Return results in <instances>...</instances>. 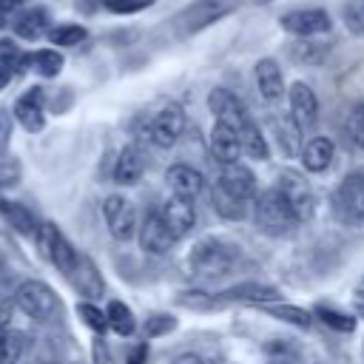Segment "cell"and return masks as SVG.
<instances>
[{
    "label": "cell",
    "instance_id": "36",
    "mask_svg": "<svg viewBox=\"0 0 364 364\" xmlns=\"http://www.w3.org/2000/svg\"><path fill=\"white\" fill-rule=\"evenodd\" d=\"M85 34L88 31L82 26H77V23H63V26H51L48 28V40L54 46H77V43L85 40Z\"/></svg>",
    "mask_w": 364,
    "mask_h": 364
},
{
    "label": "cell",
    "instance_id": "47",
    "mask_svg": "<svg viewBox=\"0 0 364 364\" xmlns=\"http://www.w3.org/2000/svg\"><path fill=\"white\" fill-rule=\"evenodd\" d=\"M11 316H14V301H0V336L11 330Z\"/></svg>",
    "mask_w": 364,
    "mask_h": 364
},
{
    "label": "cell",
    "instance_id": "52",
    "mask_svg": "<svg viewBox=\"0 0 364 364\" xmlns=\"http://www.w3.org/2000/svg\"><path fill=\"white\" fill-rule=\"evenodd\" d=\"M270 364H290V358H273Z\"/></svg>",
    "mask_w": 364,
    "mask_h": 364
},
{
    "label": "cell",
    "instance_id": "5",
    "mask_svg": "<svg viewBox=\"0 0 364 364\" xmlns=\"http://www.w3.org/2000/svg\"><path fill=\"white\" fill-rule=\"evenodd\" d=\"M333 210L347 225H364V171L341 179V185L333 191Z\"/></svg>",
    "mask_w": 364,
    "mask_h": 364
},
{
    "label": "cell",
    "instance_id": "33",
    "mask_svg": "<svg viewBox=\"0 0 364 364\" xmlns=\"http://www.w3.org/2000/svg\"><path fill=\"white\" fill-rule=\"evenodd\" d=\"M28 65H31L40 77H57V74L63 71V54L54 51V48H43V51L28 54Z\"/></svg>",
    "mask_w": 364,
    "mask_h": 364
},
{
    "label": "cell",
    "instance_id": "9",
    "mask_svg": "<svg viewBox=\"0 0 364 364\" xmlns=\"http://www.w3.org/2000/svg\"><path fill=\"white\" fill-rule=\"evenodd\" d=\"M279 26L293 37H321L333 28V20L324 9H293L282 14Z\"/></svg>",
    "mask_w": 364,
    "mask_h": 364
},
{
    "label": "cell",
    "instance_id": "30",
    "mask_svg": "<svg viewBox=\"0 0 364 364\" xmlns=\"http://www.w3.org/2000/svg\"><path fill=\"white\" fill-rule=\"evenodd\" d=\"M176 304L185 307V310H193V313H210V310H219L225 307V301L213 293H205V290H182L176 296Z\"/></svg>",
    "mask_w": 364,
    "mask_h": 364
},
{
    "label": "cell",
    "instance_id": "10",
    "mask_svg": "<svg viewBox=\"0 0 364 364\" xmlns=\"http://www.w3.org/2000/svg\"><path fill=\"white\" fill-rule=\"evenodd\" d=\"M102 216H105V225H108V233L117 239V242H128L136 236V210L134 205L119 196V193H111L105 202H102Z\"/></svg>",
    "mask_w": 364,
    "mask_h": 364
},
{
    "label": "cell",
    "instance_id": "39",
    "mask_svg": "<svg viewBox=\"0 0 364 364\" xmlns=\"http://www.w3.org/2000/svg\"><path fill=\"white\" fill-rule=\"evenodd\" d=\"M344 131H347L350 142L364 151V102L350 111V117H347V122H344Z\"/></svg>",
    "mask_w": 364,
    "mask_h": 364
},
{
    "label": "cell",
    "instance_id": "45",
    "mask_svg": "<svg viewBox=\"0 0 364 364\" xmlns=\"http://www.w3.org/2000/svg\"><path fill=\"white\" fill-rule=\"evenodd\" d=\"M17 179H20V168H17V162H3L0 165V188H9V185H17Z\"/></svg>",
    "mask_w": 364,
    "mask_h": 364
},
{
    "label": "cell",
    "instance_id": "26",
    "mask_svg": "<svg viewBox=\"0 0 364 364\" xmlns=\"http://www.w3.org/2000/svg\"><path fill=\"white\" fill-rule=\"evenodd\" d=\"M273 134H276L279 148H282L287 156H296V154L301 151V128L293 122L290 114H279V117H273Z\"/></svg>",
    "mask_w": 364,
    "mask_h": 364
},
{
    "label": "cell",
    "instance_id": "16",
    "mask_svg": "<svg viewBox=\"0 0 364 364\" xmlns=\"http://www.w3.org/2000/svg\"><path fill=\"white\" fill-rule=\"evenodd\" d=\"M165 182H168V188H171L173 196H179V199H191V202H193V199L202 193V188H205L202 173H199L196 168L185 165V162L171 165V168L165 171Z\"/></svg>",
    "mask_w": 364,
    "mask_h": 364
},
{
    "label": "cell",
    "instance_id": "42",
    "mask_svg": "<svg viewBox=\"0 0 364 364\" xmlns=\"http://www.w3.org/2000/svg\"><path fill=\"white\" fill-rule=\"evenodd\" d=\"M154 0H100L102 9L114 11V14H134V11H142L148 9Z\"/></svg>",
    "mask_w": 364,
    "mask_h": 364
},
{
    "label": "cell",
    "instance_id": "44",
    "mask_svg": "<svg viewBox=\"0 0 364 364\" xmlns=\"http://www.w3.org/2000/svg\"><path fill=\"white\" fill-rule=\"evenodd\" d=\"M9 139H11V114L9 111H0V159L6 156Z\"/></svg>",
    "mask_w": 364,
    "mask_h": 364
},
{
    "label": "cell",
    "instance_id": "4",
    "mask_svg": "<svg viewBox=\"0 0 364 364\" xmlns=\"http://www.w3.org/2000/svg\"><path fill=\"white\" fill-rule=\"evenodd\" d=\"M239 6V0H193L191 6H185V11L176 17L179 34H196L208 26H213L216 20L233 14Z\"/></svg>",
    "mask_w": 364,
    "mask_h": 364
},
{
    "label": "cell",
    "instance_id": "28",
    "mask_svg": "<svg viewBox=\"0 0 364 364\" xmlns=\"http://www.w3.org/2000/svg\"><path fill=\"white\" fill-rule=\"evenodd\" d=\"M236 134H239V145H242V154H247L250 159H267V139L262 136V131H259V125L247 117L239 128H236Z\"/></svg>",
    "mask_w": 364,
    "mask_h": 364
},
{
    "label": "cell",
    "instance_id": "37",
    "mask_svg": "<svg viewBox=\"0 0 364 364\" xmlns=\"http://www.w3.org/2000/svg\"><path fill=\"white\" fill-rule=\"evenodd\" d=\"M341 20L350 34H364V0H347L341 9Z\"/></svg>",
    "mask_w": 364,
    "mask_h": 364
},
{
    "label": "cell",
    "instance_id": "32",
    "mask_svg": "<svg viewBox=\"0 0 364 364\" xmlns=\"http://www.w3.org/2000/svg\"><path fill=\"white\" fill-rule=\"evenodd\" d=\"M0 213H3V216L11 222V228H17L20 233H28V236L37 233L34 216H31L28 208H23L20 202H6V199H0Z\"/></svg>",
    "mask_w": 364,
    "mask_h": 364
},
{
    "label": "cell",
    "instance_id": "25",
    "mask_svg": "<svg viewBox=\"0 0 364 364\" xmlns=\"http://www.w3.org/2000/svg\"><path fill=\"white\" fill-rule=\"evenodd\" d=\"M293 63H301V65H318L327 60L330 54V43L318 40V37H296V43L287 48Z\"/></svg>",
    "mask_w": 364,
    "mask_h": 364
},
{
    "label": "cell",
    "instance_id": "41",
    "mask_svg": "<svg viewBox=\"0 0 364 364\" xmlns=\"http://www.w3.org/2000/svg\"><path fill=\"white\" fill-rule=\"evenodd\" d=\"M173 327H176V318H173V316H168V313H154V316L145 321V336H148V338L165 336V333H171Z\"/></svg>",
    "mask_w": 364,
    "mask_h": 364
},
{
    "label": "cell",
    "instance_id": "3",
    "mask_svg": "<svg viewBox=\"0 0 364 364\" xmlns=\"http://www.w3.org/2000/svg\"><path fill=\"white\" fill-rule=\"evenodd\" d=\"M11 301H14L17 310H23L28 318H37V321H48L60 310V299L54 296V290L46 282H37V279H28V282L17 284Z\"/></svg>",
    "mask_w": 364,
    "mask_h": 364
},
{
    "label": "cell",
    "instance_id": "7",
    "mask_svg": "<svg viewBox=\"0 0 364 364\" xmlns=\"http://www.w3.org/2000/svg\"><path fill=\"white\" fill-rule=\"evenodd\" d=\"M37 245H40V250H43V256L60 270V273H71L74 270V264H77V259H80V253L74 250V245L60 233V228L57 225H51V222H46V225H40L37 228Z\"/></svg>",
    "mask_w": 364,
    "mask_h": 364
},
{
    "label": "cell",
    "instance_id": "38",
    "mask_svg": "<svg viewBox=\"0 0 364 364\" xmlns=\"http://www.w3.org/2000/svg\"><path fill=\"white\" fill-rule=\"evenodd\" d=\"M77 316L85 321V327H91L97 336H102L105 330H108V321H105V313L97 307V304H91V301H80L77 304Z\"/></svg>",
    "mask_w": 364,
    "mask_h": 364
},
{
    "label": "cell",
    "instance_id": "48",
    "mask_svg": "<svg viewBox=\"0 0 364 364\" xmlns=\"http://www.w3.org/2000/svg\"><path fill=\"white\" fill-rule=\"evenodd\" d=\"M128 364H148V344H136L131 353H128Z\"/></svg>",
    "mask_w": 364,
    "mask_h": 364
},
{
    "label": "cell",
    "instance_id": "51",
    "mask_svg": "<svg viewBox=\"0 0 364 364\" xmlns=\"http://www.w3.org/2000/svg\"><path fill=\"white\" fill-rule=\"evenodd\" d=\"M9 80H11V68H6V65H0V91L9 85Z\"/></svg>",
    "mask_w": 364,
    "mask_h": 364
},
{
    "label": "cell",
    "instance_id": "49",
    "mask_svg": "<svg viewBox=\"0 0 364 364\" xmlns=\"http://www.w3.org/2000/svg\"><path fill=\"white\" fill-rule=\"evenodd\" d=\"M353 310H355V318H364V290L353 293Z\"/></svg>",
    "mask_w": 364,
    "mask_h": 364
},
{
    "label": "cell",
    "instance_id": "27",
    "mask_svg": "<svg viewBox=\"0 0 364 364\" xmlns=\"http://www.w3.org/2000/svg\"><path fill=\"white\" fill-rule=\"evenodd\" d=\"M210 205H213V210H216L222 219H228V222H239V219L247 216V202L230 196V193L222 191L216 182L210 185Z\"/></svg>",
    "mask_w": 364,
    "mask_h": 364
},
{
    "label": "cell",
    "instance_id": "34",
    "mask_svg": "<svg viewBox=\"0 0 364 364\" xmlns=\"http://www.w3.org/2000/svg\"><path fill=\"white\" fill-rule=\"evenodd\" d=\"M26 353V336L20 330H6L0 336V364H17Z\"/></svg>",
    "mask_w": 364,
    "mask_h": 364
},
{
    "label": "cell",
    "instance_id": "18",
    "mask_svg": "<svg viewBox=\"0 0 364 364\" xmlns=\"http://www.w3.org/2000/svg\"><path fill=\"white\" fill-rule=\"evenodd\" d=\"M148 168V156L139 145H125L119 154H117V162H114V182L119 185H136L142 179Z\"/></svg>",
    "mask_w": 364,
    "mask_h": 364
},
{
    "label": "cell",
    "instance_id": "1",
    "mask_svg": "<svg viewBox=\"0 0 364 364\" xmlns=\"http://www.w3.org/2000/svg\"><path fill=\"white\" fill-rule=\"evenodd\" d=\"M236 262H239V247L236 245L208 236V239H199L193 245L191 259H188V267H191L193 276L213 282V279L228 276L236 267Z\"/></svg>",
    "mask_w": 364,
    "mask_h": 364
},
{
    "label": "cell",
    "instance_id": "20",
    "mask_svg": "<svg viewBox=\"0 0 364 364\" xmlns=\"http://www.w3.org/2000/svg\"><path fill=\"white\" fill-rule=\"evenodd\" d=\"M253 77H256L262 100L279 102L284 97V77H282V68H279V63L273 57H262L256 63V68H253Z\"/></svg>",
    "mask_w": 364,
    "mask_h": 364
},
{
    "label": "cell",
    "instance_id": "14",
    "mask_svg": "<svg viewBox=\"0 0 364 364\" xmlns=\"http://www.w3.org/2000/svg\"><path fill=\"white\" fill-rule=\"evenodd\" d=\"M216 185H219L222 191H228L230 196L247 202V205H250L253 196L259 193V191H256V176H253V171L245 168V165H239V162H233V165H222V173H219Z\"/></svg>",
    "mask_w": 364,
    "mask_h": 364
},
{
    "label": "cell",
    "instance_id": "35",
    "mask_svg": "<svg viewBox=\"0 0 364 364\" xmlns=\"http://www.w3.org/2000/svg\"><path fill=\"white\" fill-rule=\"evenodd\" d=\"M316 316H318V321H324L336 333H353L355 330V318L347 316V313H341V310H336V307H330V304H318L316 307Z\"/></svg>",
    "mask_w": 364,
    "mask_h": 364
},
{
    "label": "cell",
    "instance_id": "11",
    "mask_svg": "<svg viewBox=\"0 0 364 364\" xmlns=\"http://www.w3.org/2000/svg\"><path fill=\"white\" fill-rule=\"evenodd\" d=\"M136 236H139V247L151 256H165L176 242V236L168 230V225L162 222V216L156 210L142 219V225L136 228Z\"/></svg>",
    "mask_w": 364,
    "mask_h": 364
},
{
    "label": "cell",
    "instance_id": "12",
    "mask_svg": "<svg viewBox=\"0 0 364 364\" xmlns=\"http://www.w3.org/2000/svg\"><path fill=\"white\" fill-rule=\"evenodd\" d=\"M287 100H290V117L301 131H310L318 122V100L313 94V88L307 82H293L287 88Z\"/></svg>",
    "mask_w": 364,
    "mask_h": 364
},
{
    "label": "cell",
    "instance_id": "31",
    "mask_svg": "<svg viewBox=\"0 0 364 364\" xmlns=\"http://www.w3.org/2000/svg\"><path fill=\"white\" fill-rule=\"evenodd\" d=\"M105 321H108V330H114L117 336H131L136 330V318L122 301H108Z\"/></svg>",
    "mask_w": 364,
    "mask_h": 364
},
{
    "label": "cell",
    "instance_id": "15",
    "mask_svg": "<svg viewBox=\"0 0 364 364\" xmlns=\"http://www.w3.org/2000/svg\"><path fill=\"white\" fill-rule=\"evenodd\" d=\"M43 102H46V94L43 88H28L17 102H14V119L28 131V134H37L43 131L46 125V111H43Z\"/></svg>",
    "mask_w": 364,
    "mask_h": 364
},
{
    "label": "cell",
    "instance_id": "40",
    "mask_svg": "<svg viewBox=\"0 0 364 364\" xmlns=\"http://www.w3.org/2000/svg\"><path fill=\"white\" fill-rule=\"evenodd\" d=\"M0 65L11 68V74H14V71L28 65V54H20L11 40H0Z\"/></svg>",
    "mask_w": 364,
    "mask_h": 364
},
{
    "label": "cell",
    "instance_id": "13",
    "mask_svg": "<svg viewBox=\"0 0 364 364\" xmlns=\"http://www.w3.org/2000/svg\"><path fill=\"white\" fill-rule=\"evenodd\" d=\"M208 108H210V114L216 117V122H225V125H230L233 131L250 117L247 108H245V102H242L233 91H228V88H213V91L208 94Z\"/></svg>",
    "mask_w": 364,
    "mask_h": 364
},
{
    "label": "cell",
    "instance_id": "43",
    "mask_svg": "<svg viewBox=\"0 0 364 364\" xmlns=\"http://www.w3.org/2000/svg\"><path fill=\"white\" fill-rule=\"evenodd\" d=\"M91 361L94 364H114V353H111V347L102 336H97L94 344H91Z\"/></svg>",
    "mask_w": 364,
    "mask_h": 364
},
{
    "label": "cell",
    "instance_id": "17",
    "mask_svg": "<svg viewBox=\"0 0 364 364\" xmlns=\"http://www.w3.org/2000/svg\"><path fill=\"white\" fill-rule=\"evenodd\" d=\"M219 299H222L225 304L242 301V304H259V307H262V304L279 301L282 293H279L276 287H270V284H262V282H242V284H233V287L222 290Z\"/></svg>",
    "mask_w": 364,
    "mask_h": 364
},
{
    "label": "cell",
    "instance_id": "29",
    "mask_svg": "<svg viewBox=\"0 0 364 364\" xmlns=\"http://www.w3.org/2000/svg\"><path fill=\"white\" fill-rule=\"evenodd\" d=\"M264 313H270L273 318L279 321H287L299 330H310L313 327V316L304 310V307H296V304H282V301H273V304H262Z\"/></svg>",
    "mask_w": 364,
    "mask_h": 364
},
{
    "label": "cell",
    "instance_id": "23",
    "mask_svg": "<svg viewBox=\"0 0 364 364\" xmlns=\"http://www.w3.org/2000/svg\"><path fill=\"white\" fill-rule=\"evenodd\" d=\"M299 154H301V165H304V171H310V173H321V171L330 168L336 148H333V139H330V136H313L310 142L301 145Z\"/></svg>",
    "mask_w": 364,
    "mask_h": 364
},
{
    "label": "cell",
    "instance_id": "21",
    "mask_svg": "<svg viewBox=\"0 0 364 364\" xmlns=\"http://www.w3.org/2000/svg\"><path fill=\"white\" fill-rule=\"evenodd\" d=\"M210 156L219 162V165H233L239 156H242V145H239V134L225 125V122H216L210 128Z\"/></svg>",
    "mask_w": 364,
    "mask_h": 364
},
{
    "label": "cell",
    "instance_id": "22",
    "mask_svg": "<svg viewBox=\"0 0 364 364\" xmlns=\"http://www.w3.org/2000/svg\"><path fill=\"white\" fill-rule=\"evenodd\" d=\"M68 276H71L74 290H77L80 296H85V299H100L102 290H105V282H102L97 264H94L88 256H80L77 264H74V270H71Z\"/></svg>",
    "mask_w": 364,
    "mask_h": 364
},
{
    "label": "cell",
    "instance_id": "24",
    "mask_svg": "<svg viewBox=\"0 0 364 364\" xmlns=\"http://www.w3.org/2000/svg\"><path fill=\"white\" fill-rule=\"evenodd\" d=\"M51 28V17L43 6H34V9H26L14 17V31L23 37V40H37L43 34H48Z\"/></svg>",
    "mask_w": 364,
    "mask_h": 364
},
{
    "label": "cell",
    "instance_id": "46",
    "mask_svg": "<svg viewBox=\"0 0 364 364\" xmlns=\"http://www.w3.org/2000/svg\"><path fill=\"white\" fill-rule=\"evenodd\" d=\"M17 6H20V0H0V28H6L11 23Z\"/></svg>",
    "mask_w": 364,
    "mask_h": 364
},
{
    "label": "cell",
    "instance_id": "6",
    "mask_svg": "<svg viewBox=\"0 0 364 364\" xmlns=\"http://www.w3.org/2000/svg\"><path fill=\"white\" fill-rule=\"evenodd\" d=\"M276 191L282 193V199L287 202V208L293 210V216H296L299 222L313 219V213H316V196H313L310 182H307L301 173H296V171H282Z\"/></svg>",
    "mask_w": 364,
    "mask_h": 364
},
{
    "label": "cell",
    "instance_id": "19",
    "mask_svg": "<svg viewBox=\"0 0 364 364\" xmlns=\"http://www.w3.org/2000/svg\"><path fill=\"white\" fill-rule=\"evenodd\" d=\"M159 216H162V222L168 225V230H171L176 239L188 236L191 228H193V222H196V210H193L191 199H179V196H171V199L162 205Z\"/></svg>",
    "mask_w": 364,
    "mask_h": 364
},
{
    "label": "cell",
    "instance_id": "8",
    "mask_svg": "<svg viewBox=\"0 0 364 364\" xmlns=\"http://www.w3.org/2000/svg\"><path fill=\"white\" fill-rule=\"evenodd\" d=\"M182 131H185V114H182V108L168 105V108H162L159 114H154L148 119L145 139L151 145H156V148H171V145H176V139L182 136Z\"/></svg>",
    "mask_w": 364,
    "mask_h": 364
},
{
    "label": "cell",
    "instance_id": "50",
    "mask_svg": "<svg viewBox=\"0 0 364 364\" xmlns=\"http://www.w3.org/2000/svg\"><path fill=\"white\" fill-rule=\"evenodd\" d=\"M173 364H205V361H202L199 355H193V353H188V355H179V358H176Z\"/></svg>",
    "mask_w": 364,
    "mask_h": 364
},
{
    "label": "cell",
    "instance_id": "2",
    "mask_svg": "<svg viewBox=\"0 0 364 364\" xmlns=\"http://www.w3.org/2000/svg\"><path fill=\"white\" fill-rule=\"evenodd\" d=\"M253 219L259 230L267 236H290L299 228V219L293 216V210L287 208V202L276 188H267L253 196Z\"/></svg>",
    "mask_w": 364,
    "mask_h": 364
}]
</instances>
